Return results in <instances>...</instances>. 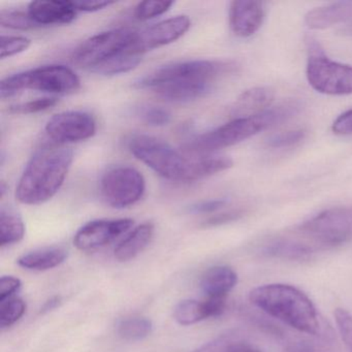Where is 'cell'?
I'll return each instance as SVG.
<instances>
[{"instance_id": "6da1fadb", "label": "cell", "mask_w": 352, "mask_h": 352, "mask_svg": "<svg viewBox=\"0 0 352 352\" xmlns=\"http://www.w3.org/2000/svg\"><path fill=\"white\" fill-rule=\"evenodd\" d=\"M73 160V150L63 145L36 150L20 177L16 199L30 206L50 201L65 183Z\"/></svg>"}, {"instance_id": "7a4b0ae2", "label": "cell", "mask_w": 352, "mask_h": 352, "mask_svg": "<svg viewBox=\"0 0 352 352\" xmlns=\"http://www.w3.org/2000/svg\"><path fill=\"white\" fill-rule=\"evenodd\" d=\"M256 308L284 324L311 336H321L323 327L316 307L308 296L288 284L257 286L249 294Z\"/></svg>"}, {"instance_id": "3957f363", "label": "cell", "mask_w": 352, "mask_h": 352, "mask_svg": "<svg viewBox=\"0 0 352 352\" xmlns=\"http://www.w3.org/2000/svg\"><path fill=\"white\" fill-rule=\"evenodd\" d=\"M298 109V106L296 104H285L278 108L269 109L254 116L236 117L234 120L217 127L214 131L191 140L184 145L183 151L188 154L208 155L217 150L236 145L265 131L267 127L289 118L296 114Z\"/></svg>"}, {"instance_id": "277c9868", "label": "cell", "mask_w": 352, "mask_h": 352, "mask_svg": "<svg viewBox=\"0 0 352 352\" xmlns=\"http://www.w3.org/2000/svg\"><path fill=\"white\" fill-rule=\"evenodd\" d=\"M131 153L156 174L173 182L189 183L192 158L155 137L137 135L129 142Z\"/></svg>"}, {"instance_id": "5b68a950", "label": "cell", "mask_w": 352, "mask_h": 352, "mask_svg": "<svg viewBox=\"0 0 352 352\" xmlns=\"http://www.w3.org/2000/svg\"><path fill=\"white\" fill-rule=\"evenodd\" d=\"M230 63L213 60H190L173 63L156 69L135 83L140 89L153 90L162 86H211L230 71Z\"/></svg>"}, {"instance_id": "8992f818", "label": "cell", "mask_w": 352, "mask_h": 352, "mask_svg": "<svg viewBox=\"0 0 352 352\" xmlns=\"http://www.w3.org/2000/svg\"><path fill=\"white\" fill-rule=\"evenodd\" d=\"M80 85L79 77L69 67L58 65H46L6 78L0 84V96L6 100L24 90L67 94L77 91Z\"/></svg>"}, {"instance_id": "52a82bcc", "label": "cell", "mask_w": 352, "mask_h": 352, "mask_svg": "<svg viewBox=\"0 0 352 352\" xmlns=\"http://www.w3.org/2000/svg\"><path fill=\"white\" fill-rule=\"evenodd\" d=\"M296 238L316 252L352 241V207L325 210L296 228Z\"/></svg>"}, {"instance_id": "ba28073f", "label": "cell", "mask_w": 352, "mask_h": 352, "mask_svg": "<svg viewBox=\"0 0 352 352\" xmlns=\"http://www.w3.org/2000/svg\"><path fill=\"white\" fill-rule=\"evenodd\" d=\"M309 58L306 76L313 89L327 96L352 94V67L331 61L321 49L320 45L308 38Z\"/></svg>"}, {"instance_id": "9c48e42d", "label": "cell", "mask_w": 352, "mask_h": 352, "mask_svg": "<svg viewBox=\"0 0 352 352\" xmlns=\"http://www.w3.org/2000/svg\"><path fill=\"white\" fill-rule=\"evenodd\" d=\"M135 30H114L100 32L82 43L74 52L73 63L94 73L96 69L125 52H133Z\"/></svg>"}, {"instance_id": "30bf717a", "label": "cell", "mask_w": 352, "mask_h": 352, "mask_svg": "<svg viewBox=\"0 0 352 352\" xmlns=\"http://www.w3.org/2000/svg\"><path fill=\"white\" fill-rule=\"evenodd\" d=\"M146 190L143 175L131 166H115L104 173L100 180L102 199L115 209H124L137 204Z\"/></svg>"}, {"instance_id": "8fae6325", "label": "cell", "mask_w": 352, "mask_h": 352, "mask_svg": "<svg viewBox=\"0 0 352 352\" xmlns=\"http://www.w3.org/2000/svg\"><path fill=\"white\" fill-rule=\"evenodd\" d=\"M51 140L63 145L85 141L96 133V121L91 114L82 111H65L55 114L45 127Z\"/></svg>"}, {"instance_id": "7c38bea8", "label": "cell", "mask_w": 352, "mask_h": 352, "mask_svg": "<svg viewBox=\"0 0 352 352\" xmlns=\"http://www.w3.org/2000/svg\"><path fill=\"white\" fill-rule=\"evenodd\" d=\"M190 25L187 16H176L137 32L133 43V52L142 56L148 51L172 44L182 38Z\"/></svg>"}, {"instance_id": "4fadbf2b", "label": "cell", "mask_w": 352, "mask_h": 352, "mask_svg": "<svg viewBox=\"0 0 352 352\" xmlns=\"http://www.w3.org/2000/svg\"><path fill=\"white\" fill-rule=\"evenodd\" d=\"M133 226L129 218L115 220H94L82 226L74 238V245L81 251L102 248L129 232Z\"/></svg>"}, {"instance_id": "5bb4252c", "label": "cell", "mask_w": 352, "mask_h": 352, "mask_svg": "<svg viewBox=\"0 0 352 352\" xmlns=\"http://www.w3.org/2000/svg\"><path fill=\"white\" fill-rule=\"evenodd\" d=\"M230 26L234 36L250 38L258 32L265 17V3L234 0L230 5Z\"/></svg>"}, {"instance_id": "9a60e30c", "label": "cell", "mask_w": 352, "mask_h": 352, "mask_svg": "<svg viewBox=\"0 0 352 352\" xmlns=\"http://www.w3.org/2000/svg\"><path fill=\"white\" fill-rule=\"evenodd\" d=\"M28 13L38 28L72 23L75 21L79 11L74 1L38 0L30 3Z\"/></svg>"}, {"instance_id": "2e32d148", "label": "cell", "mask_w": 352, "mask_h": 352, "mask_svg": "<svg viewBox=\"0 0 352 352\" xmlns=\"http://www.w3.org/2000/svg\"><path fill=\"white\" fill-rule=\"evenodd\" d=\"M226 298H206L204 300H185L174 310V318L179 324L191 325L205 319L218 317L224 312Z\"/></svg>"}, {"instance_id": "e0dca14e", "label": "cell", "mask_w": 352, "mask_h": 352, "mask_svg": "<svg viewBox=\"0 0 352 352\" xmlns=\"http://www.w3.org/2000/svg\"><path fill=\"white\" fill-rule=\"evenodd\" d=\"M348 21H352V1H339L316 8L305 16V23L314 30H327Z\"/></svg>"}, {"instance_id": "ac0fdd59", "label": "cell", "mask_w": 352, "mask_h": 352, "mask_svg": "<svg viewBox=\"0 0 352 352\" xmlns=\"http://www.w3.org/2000/svg\"><path fill=\"white\" fill-rule=\"evenodd\" d=\"M238 283V275L228 265H216L208 270L201 280V289L206 298H226Z\"/></svg>"}, {"instance_id": "d6986e66", "label": "cell", "mask_w": 352, "mask_h": 352, "mask_svg": "<svg viewBox=\"0 0 352 352\" xmlns=\"http://www.w3.org/2000/svg\"><path fill=\"white\" fill-rule=\"evenodd\" d=\"M154 234V226L145 222L131 230L115 248V258L118 261H129L145 250Z\"/></svg>"}, {"instance_id": "ffe728a7", "label": "cell", "mask_w": 352, "mask_h": 352, "mask_svg": "<svg viewBox=\"0 0 352 352\" xmlns=\"http://www.w3.org/2000/svg\"><path fill=\"white\" fill-rule=\"evenodd\" d=\"M263 253L267 256L277 258L290 259V261H302L309 258L316 251L306 243L300 241L296 236H282L274 239L271 242L265 245Z\"/></svg>"}, {"instance_id": "44dd1931", "label": "cell", "mask_w": 352, "mask_h": 352, "mask_svg": "<svg viewBox=\"0 0 352 352\" xmlns=\"http://www.w3.org/2000/svg\"><path fill=\"white\" fill-rule=\"evenodd\" d=\"M275 94L269 87H255L246 90L239 96L234 107V114L240 117L254 116L269 110Z\"/></svg>"}, {"instance_id": "7402d4cb", "label": "cell", "mask_w": 352, "mask_h": 352, "mask_svg": "<svg viewBox=\"0 0 352 352\" xmlns=\"http://www.w3.org/2000/svg\"><path fill=\"white\" fill-rule=\"evenodd\" d=\"M67 258V251L60 247L41 249L22 255L18 265L30 271H47L58 267Z\"/></svg>"}, {"instance_id": "603a6c76", "label": "cell", "mask_w": 352, "mask_h": 352, "mask_svg": "<svg viewBox=\"0 0 352 352\" xmlns=\"http://www.w3.org/2000/svg\"><path fill=\"white\" fill-rule=\"evenodd\" d=\"M232 160L226 156L203 155L192 158L189 183L197 182L207 177L228 170L232 166Z\"/></svg>"}, {"instance_id": "cb8c5ba5", "label": "cell", "mask_w": 352, "mask_h": 352, "mask_svg": "<svg viewBox=\"0 0 352 352\" xmlns=\"http://www.w3.org/2000/svg\"><path fill=\"white\" fill-rule=\"evenodd\" d=\"M25 236L23 220L16 212L3 208L0 211V246L15 244Z\"/></svg>"}, {"instance_id": "d4e9b609", "label": "cell", "mask_w": 352, "mask_h": 352, "mask_svg": "<svg viewBox=\"0 0 352 352\" xmlns=\"http://www.w3.org/2000/svg\"><path fill=\"white\" fill-rule=\"evenodd\" d=\"M153 329V324L146 317H131L121 321L118 325V333L127 341H140L145 339Z\"/></svg>"}, {"instance_id": "484cf974", "label": "cell", "mask_w": 352, "mask_h": 352, "mask_svg": "<svg viewBox=\"0 0 352 352\" xmlns=\"http://www.w3.org/2000/svg\"><path fill=\"white\" fill-rule=\"evenodd\" d=\"M142 61L141 55L135 53L125 52L119 55L116 58L104 63L102 67L96 69L94 74L102 76H116L121 74L129 73L140 65Z\"/></svg>"}, {"instance_id": "4316f807", "label": "cell", "mask_w": 352, "mask_h": 352, "mask_svg": "<svg viewBox=\"0 0 352 352\" xmlns=\"http://www.w3.org/2000/svg\"><path fill=\"white\" fill-rule=\"evenodd\" d=\"M0 305V325L3 329L15 324L25 314L26 304L22 298H11Z\"/></svg>"}, {"instance_id": "83f0119b", "label": "cell", "mask_w": 352, "mask_h": 352, "mask_svg": "<svg viewBox=\"0 0 352 352\" xmlns=\"http://www.w3.org/2000/svg\"><path fill=\"white\" fill-rule=\"evenodd\" d=\"M175 5L174 1H166V0H147L138 3L135 8V19L140 21H148L158 16L164 15L170 11V8Z\"/></svg>"}, {"instance_id": "f1b7e54d", "label": "cell", "mask_w": 352, "mask_h": 352, "mask_svg": "<svg viewBox=\"0 0 352 352\" xmlns=\"http://www.w3.org/2000/svg\"><path fill=\"white\" fill-rule=\"evenodd\" d=\"M0 25L11 30H28L38 28L28 15V12L19 10H1L0 12Z\"/></svg>"}, {"instance_id": "f546056e", "label": "cell", "mask_w": 352, "mask_h": 352, "mask_svg": "<svg viewBox=\"0 0 352 352\" xmlns=\"http://www.w3.org/2000/svg\"><path fill=\"white\" fill-rule=\"evenodd\" d=\"M57 98H43L38 100H28L21 104H14L9 108V112L12 114L28 115L36 114V113L44 112L52 107L58 104Z\"/></svg>"}, {"instance_id": "4dcf8cb0", "label": "cell", "mask_w": 352, "mask_h": 352, "mask_svg": "<svg viewBox=\"0 0 352 352\" xmlns=\"http://www.w3.org/2000/svg\"><path fill=\"white\" fill-rule=\"evenodd\" d=\"M138 116L149 126H166L172 120V115L166 109L160 107H144L138 112Z\"/></svg>"}, {"instance_id": "1f68e13d", "label": "cell", "mask_w": 352, "mask_h": 352, "mask_svg": "<svg viewBox=\"0 0 352 352\" xmlns=\"http://www.w3.org/2000/svg\"><path fill=\"white\" fill-rule=\"evenodd\" d=\"M30 40L23 36H1L0 57L1 59L10 58L28 50L30 47Z\"/></svg>"}, {"instance_id": "d6a6232c", "label": "cell", "mask_w": 352, "mask_h": 352, "mask_svg": "<svg viewBox=\"0 0 352 352\" xmlns=\"http://www.w3.org/2000/svg\"><path fill=\"white\" fill-rule=\"evenodd\" d=\"M240 341L242 340L238 333H228L220 336L217 339L205 344L192 352H232V348Z\"/></svg>"}, {"instance_id": "836d02e7", "label": "cell", "mask_w": 352, "mask_h": 352, "mask_svg": "<svg viewBox=\"0 0 352 352\" xmlns=\"http://www.w3.org/2000/svg\"><path fill=\"white\" fill-rule=\"evenodd\" d=\"M335 320L338 331L347 348L348 352H352V314L343 308L336 309Z\"/></svg>"}, {"instance_id": "e575fe53", "label": "cell", "mask_w": 352, "mask_h": 352, "mask_svg": "<svg viewBox=\"0 0 352 352\" xmlns=\"http://www.w3.org/2000/svg\"><path fill=\"white\" fill-rule=\"evenodd\" d=\"M305 137H306V131L304 129H294V131L273 135L267 140V144L273 149H281V148L292 147L300 143Z\"/></svg>"}, {"instance_id": "d590c367", "label": "cell", "mask_w": 352, "mask_h": 352, "mask_svg": "<svg viewBox=\"0 0 352 352\" xmlns=\"http://www.w3.org/2000/svg\"><path fill=\"white\" fill-rule=\"evenodd\" d=\"M21 288V281L14 276H3L0 279V302L14 298Z\"/></svg>"}, {"instance_id": "8d00e7d4", "label": "cell", "mask_w": 352, "mask_h": 352, "mask_svg": "<svg viewBox=\"0 0 352 352\" xmlns=\"http://www.w3.org/2000/svg\"><path fill=\"white\" fill-rule=\"evenodd\" d=\"M333 133L340 135H352V110L346 111L340 115L331 126Z\"/></svg>"}, {"instance_id": "74e56055", "label": "cell", "mask_w": 352, "mask_h": 352, "mask_svg": "<svg viewBox=\"0 0 352 352\" xmlns=\"http://www.w3.org/2000/svg\"><path fill=\"white\" fill-rule=\"evenodd\" d=\"M228 204L226 199H210V201H201L191 206V213L206 214L213 213L223 208Z\"/></svg>"}, {"instance_id": "f35d334b", "label": "cell", "mask_w": 352, "mask_h": 352, "mask_svg": "<svg viewBox=\"0 0 352 352\" xmlns=\"http://www.w3.org/2000/svg\"><path fill=\"white\" fill-rule=\"evenodd\" d=\"M243 216L242 211H230L226 213L218 214L206 220L204 226H218L222 224L230 223V222L236 221L240 219Z\"/></svg>"}, {"instance_id": "ab89813d", "label": "cell", "mask_w": 352, "mask_h": 352, "mask_svg": "<svg viewBox=\"0 0 352 352\" xmlns=\"http://www.w3.org/2000/svg\"><path fill=\"white\" fill-rule=\"evenodd\" d=\"M112 5H114V3H110V1H75L78 11L86 12V13L98 12Z\"/></svg>"}, {"instance_id": "60d3db41", "label": "cell", "mask_w": 352, "mask_h": 352, "mask_svg": "<svg viewBox=\"0 0 352 352\" xmlns=\"http://www.w3.org/2000/svg\"><path fill=\"white\" fill-rule=\"evenodd\" d=\"M284 352H315L312 345L307 342H294L286 347Z\"/></svg>"}, {"instance_id": "b9f144b4", "label": "cell", "mask_w": 352, "mask_h": 352, "mask_svg": "<svg viewBox=\"0 0 352 352\" xmlns=\"http://www.w3.org/2000/svg\"><path fill=\"white\" fill-rule=\"evenodd\" d=\"M232 352H263V350L259 348L255 347V346L250 345V344L245 343V342L240 341L238 344H236L234 348H232Z\"/></svg>"}, {"instance_id": "7bdbcfd3", "label": "cell", "mask_w": 352, "mask_h": 352, "mask_svg": "<svg viewBox=\"0 0 352 352\" xmlns=\"http://www.w3.org/2000/svg\"><path fill=\"white\" fill-rule=\"evenodd\" d=\"M58 298H52V300H49V302H47V304L45 305L44 310H52V309H54L55 307L58 305Z\"/></svg>"}]
</instances>
